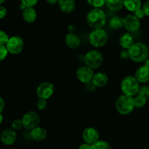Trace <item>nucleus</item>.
<instances>
[{
    "instance_id": "nucleus-15",
    "label": "nucleus",
    "mask_w": 149,
    "mask_h": 149,
    "mask_svg": "<svg viewBox=\"0 0 149 149\" xmlns=\"http://www.w3.org/2000/svg\"><path fill=\"white\" fill-rule=\"evenodd\" d=\"M65 43L70 49H77L80 46L81 40L74 33H68L65 37Z\"/></svg>"
},
{
    "instance_id": "nucleus-27",
    "label": "nucleus",
    "mask_w": 149,
    "mask_h": 149,
    "mask_svg": "<svg viewBox=\"0 0 149 149\" xmlns=\"http://www.w3.org/2000/svg\"><path fill=\"white\" fill-rule=\"evenodd\" d=\"M11 126L12 129H13L14 130H21L23 127V122H22V119H14L12 122Z\"/></svg>"
},
{
    "instance_id": "nucleus-19",
    "label": "nucleus",
    "mask_w": 149,
    "mask_h": 149,
    "mask_svg": "<svg viewBox=\"0 0 149 149\" xmlns=\"http://www.w3.org/2000/svg\"><path fill=\"white\" fill-rule=\"evenodd\" d=\"M119 42L120 46L125 49H129L132 47L134 42V38L130 32L124 33L122 36L119 37Z\"/></svg>"
},
{
    "instance_id": "nucleus-10",
    "label": "nucleus",
    "mask_w": 149,
    "mask_h": 149,
    "mask_svg": "<svg viewBox=\"0 0 149 149\" xmlns=\"http://www.w3.org/2000/svg\"><path fill=\"white\" fill-rule=\"evenodd\" d=\"M54 86L52 83L45 81L38 86L36 89V95L39 98L47 100L53 95Z\"/></svg>"
},
{
    "instance_id": "nucleus-43",
    "label": "nucleus",
    "mask_w": 149,
    "mask_h": 149,
    "mask_svg": "<svg viewBox=\"0 0 149 149\" xmlns=\"http://www.w3.org/2000/svg\"><path fill=\"white\" fill-rule=\"evenodd\" d=\"M0 136H1V135H0Z\"/></svg>"
},
{
    "instance_id": "nucleus-12",
    "label": "nucleus",
    "mask_w": 149,
    "mask_h": 149,
    "mask_svg": "<svg viewBox=\"0 0 149 149\" xmlns=\"http://www.w3.org/2000/svg\"><path fill=\"white\" fill-rule=\"evenodd\" d=\"M135 78L139 83L145 84L149 81V60L145 61V64L141 65L135 71Z\"/></svg>"
},
{
    "instance_id": "nucleus-28",
    "label": "nucleus",
    "mask_w": 149,
    "mask_h": 149,
    "mask_svg": "<svg viewBox=\"0 0 149 149\" xmlns=\"http://www.w3.org/2000/svg\"><path fill=\"white\" fill-rule=\"evenodd\" d=\"M138 95L143 96L146 97L147 100L149 99V87L148 86H143L142 87H140L139 92L138 93Z\"/></svg>"
},
{
    "instance_id": "nucleus-29",
    "label": "nucleus",
    "mask_w": 149,
    "mask_h": 149,
    "mask_svg": "<svg viewBox=\"0 0 149 149\" xmlns=\"http://www.w3.org/2000/svg\"><path fill=\"white\" fill-rule=\"evenodd\" d=\"M9 52L6 45H0V61H2L7 57Z\"/></svg>"
},
{
    "instance_id": "nucleus-24",
    "label": "nucleus",
    "mask_w": 149,
    "mask_h": 149,
    "mask_svg": "<svg viewBox=\"0 0 149 149\" xmlns=\"http://www.w3.org/2000/svg\"><path fill=\"white\" fill-rule=\"evenodd\" d=\"M92 149H112L110 143L105 141H100L98 140L92 144Z\"/></svg>"
},
{
    "instance_id": "nucleus-41",
    "label": "nucleus",
    "mask_w": 149,
    "mask_h": 149,
    "mask_svg": "<svg viewBox=\"0 0 149 149\" xmlns=\"http://www.w3.org/2000/svg\"><path fill=\"white\" fill-rule=\"evenodd\" d=\"M3 119H4V117H3L1 113H0V125H1V124L3 122Z\"/></svg>"
},
{
    "instance_id": "nucleus-26",
    "label": "nucleus",
    "mask_w": 149,
    "mask_h": 149,
    "mask_svg": "<svg viewBox=\"0 0 149 149\" xmlns=\"http://www.w3.org/2000/svg\"><path fill=\"white\" fill-rule=\"evenodd\" d=\"M87 2L93 8H100L106 4V0H87Z\"/></svg>"
},
{
    "instance_id": "nucleus-20",
    "label": "nucleus",
    "mask_w": 149,
    "mask_h": 149,
    "mask_svg": "<svg viewBox=\"0 0 149 149\" xmlns=\"http://www.w3.org/2000/svg\"><path fill=\"white\" fill-rule=\"evenodd\" d=\"M22 16L25 22L28 23H32L36 20L37 13L33 7H26L24 10H23Z\"/></svg>"
},
{
    "instance_id": "nucleus-32",
    "label": "nucleus",
    "mask_w": 149,
    "mask_h": 149,
    "mask_svg": "<svg viewBox=\"0 0 149 149\" xmlns=\"http://www.w3.org/2000/svg\"><path fill=\"white\" fill-rule=\"evenodd\" d=\"M39 0H20L21 4H24L26 7H33L37 4Z\"/></svg>"
},
{
    "instance_id": "nucleus-42",
    "label": "nucleus",
    "mask_w": 149,
    "mask_h": 149,
    "mask_svg": "<svg viewBox=\"0 0 149 149\" xmlns=\"http://www.w3.org/2000/svg\"><path fill=\"white\" fill-rule=\"evenodd\" d=\"M6 0H0V4H2Z\"/></svg>"
},
{
    "instance_id": "nucleus-16",
    "label": "nucleus",
    "mask_w": 149,
    "mask_h": 149,
    "mask_svg": "<svg viewBox=\"0 0 149 149\" xmlns=\"http://www.w3.org/2000/svg\"><path fill=\"white\" fill-rule=\"evenodd\" d=\"M108 81H109V77L107 74L103 72L95 74L92 79V83L96 87H103L107 84Z\"/></svg>"
},
{
    "instance_id": "nucleus-40",
    "label": "nucleus",
    "mask_w": 149,
    "mask_h": 149,
    "mask_svg": "<svg viewBox=\"0 0 149 149\" xmlns=\"http://www.w3.org/2000/svg\"><path fill=\"white\" fill-rule=\"evenodd\" d=\"M59 0H46L47 2L49 4H55L56 3L58 2Z\"/></svg>"
},
{
    "instance_id": "nucleus-35",
    "label": "nucleus",
    "mask_w": 149,
    "mask_h": 149,
    "mask_svg": "<svg viewBox=\"0 0 149 149\" xmlns=\"http://www.w3.org/2000/svg\"><path fill=\"white\" fill-rule=\"evenodd\" d=\"M134 15H135V16H136L138 18H139L140 20L142 18H143L144 16H145V13H144L142 7H141V9H139L138 10H137V11H135V13H134Z\"/></svg>"
},
{
    "instance_id": "nucleus-8",
    "label": "nucleus",
    "mask_w": 149,
    "mask_h": 149,
    "mask_svg": "<svg viewBox=\"0 0 149 149\" xmlns=\"http://www.w3.org/2000/svg\"><path fill=\"white\" fill-rule=\"evenodd\" d=\"M24 42L23 39L18 36H13L10 37L6 47L10 53L13 55H17L20 53L23 49Z\"/></svg>"
},
{
    "instance_id": "nucleus-1",
    "label": "nucleus",
    "mask_w": 149,
    "mask_h": 149,
    "mask_svg": "<svg viewBox=\"0 0 149 149\" xmlns=\"http://www.w3.org/2000/svg\"><path fill=\"white\" fill-rule=\"evenodd\" d=\"M129 57L135 63L145 62L148 58L149 48L143 42H135L128 49Z\"/></svg>"
},
{
    "instance_id": "nucleus-39",
    "label": "nucleus",
    "mask_w": 149,
    "mask_h": 149,
    "mask_svg": "<svg viewBox=\"0 0 149 149\" xmlns=\"http://www.w3.org/2000/svg\"><path fill=\"white\" fill-rule=\"evenodd\" d=\"M68 31H69V33H74V31H75L76 30L75 26H74V25H70V26H68Z\"/></svg>"
},
{
    "instance_id": "nucleus-18",
    "label": "nucleus",
    "mask_w": 149,
    "mask_h": 149,
    "mask_svg": "<svg viewBox=\"0 0 149 149\" xmlns=\"http://www.w3.org/2000/svg\"><path fill=\"white\" fill-rule=\"evenodd\" d=\"M59 8L63 13H71L75 10V0H59L58 2Z\"/></svg>"
},
{
    "instance_id": "nucleus-17",
    "label": "nucleus",
    "mask_w": 149,
    "mask_h": 149,
    "mask_svg": "<svg viewBox=\"0 0 149 149\" xmlns=\"http://www.w3.org/2000/svg\"><path fill=\"white\" fill-rule=\"evenodd\" d=\"M31 137L33 140L36 141H44L47 136V132L46 129L42 127H36L31 130L30 133Z\"/></svg>"
},
{
    "instance_id": "nucleus-22",
    "label": "nucleus",
    "mask_w": 149,
    "mask_h": 149,
    "mask_svg": "<svg viewBox=\"0 0 149 149\" xmlns=\"http://www.w3.org/2000/svg\"><path fill=\"white\" fill-rule=\"evenodd\" d=\"M106 4L109 10L119 11L124 7V0H106Z\"/></svg>"
},
{
    "instance_id": "nucleus-36",
    "label": "nucleus",
    "mask_w": 149,
    "mask_h": 149,
    "mask_svg": "<svg viewBox=\"0 0 149 149\" xmlns=\"http://www.w3.org/2000/svg\"><path fill=\"white\" fill-rule=\"evenodd\" d=\"M79 149H92V145L87 143H84L79 146Z\"/></svg>"
},
{
    "instance_id": "nucleus-3",
    "label": "nucleus",
    "mask_w": 149,
    "mask_h": 149,
    "mask_svg": "<svg viewBox=\"0 0 149 149\" xmlns=\"http://www.w3.org/2000/svg\"><path fill=\"white\" fill-rule=\"evenodd\" d=\"M134 97L123 94L120 95L116 102V111L121 115H128L135 109Z\"/></svg>"
},
{
    "instance_id": "nucleus-13",
    "label": "nucleus",
    "mask_w": 149,
    "mask_h": 149,
    "mask_svg": "<svg viewBox=\"0 0 149 149\" xmlns=\"http://www.w3.org/2000/svg\"><path fill=\"white\" fill-rule=\"evenodd\" d=\"M82 138L84 142L92 145L98 141L100 138V134L95 128L87 127L83 131Z\"/></svg>"
},
{
    "instance_id": "nucleus-34",
    "label": "nucleus",
    "mask_w": 149,
    "mask_h": 149,
    "mask_svg": "<svg viewBox=\"0 0 149 149\" xmlns=\"http://www.w3.org/2000/svg\"><path fill=\"white\" fill-rule=\"evenodd\" d=\"M7 10L4 6L0 4V19H3L7 16Z\"/></svg>"
},
{
    "instance_id": "nucleus-23",
    "label": "nucleus",
    "mask_w": 149,
    "mask_h": 149,
    "mask_svg": "<svg viewBox=\"0 0 149 149\" xmlns=\"http://www.w3.org/2000/svg\"><path fill=\"white\" fill-rule=\"evenodd\" d=\"M109 26L113 30H119L124 27V18L119 16H113L109 21Z\"/></svg>"
},
{
    "instance_id": "nucleus-5",
    "label": "nucleus",
    "mask_w": 149,
    "mask_h": 149,
    "mask_svg": "<svg viewBox=\"0 0 149 149\" xmlns=\"http://www.w3.org/2000/svg\"><path fill=\"white\" fill-rule=\"evenodd\" d=\"M109 36L103 29H93L89 34V42L90 45L95 48L103 47L106 45Z\"/></svg>"
},
{
    "instance_id": "nucleus-11",
    "label": "nucleus",
    "mask_w": 149,
    "mask_h": 149,
    "mask_svg": "<svg viewBox=\"0 0 149 149\" xmlns=\"http://www.w3.org/2000/svg\"><path fill=\"white\" fill-rule=\"evenodd\" d=\"M77 77L79 81L84 84H88L91 82L93 77L94 76L93 69L90 68L87 65L81 66L77 69Z\"/></svg>"
},
{
    "instance_id": "nucleus-33",
    "label": "nucleus",
    "mask_w": 149,
    "mask_h": 149,
    "mask_svg": "<svg viewBox=\"0 0 149 149\" xmlns=\"http://www.w3.org/2000/svg\"><path fill=\"white\" fill-rule=\"evenodd\" d=\"M142 9L145 13V15L149 17V0H146L142 4Z\"/></svg>"
},
{
    "instance_id": "nucleus-9",
    "label": "nucleus",
    "mask_w": 149,
    "mask_h": 149,
    "mask_svg": "<svg viewBox=\"0 0 149 149\" xmlns=\"http://www.w3.org/2000/svg\"><path fill=\"white\" fill-rule=\"evenodd\" d=\"M124 27L130 33L138 31L141 28V21L134 14H129L124 17Z\"/></svg>"
},
{
    "instance_id": "nucleus-37",
    "label": "nucleus",
    "mask_w": 149,
    "mask_h": 149,
    "mask_svg": "<svg viewBox=\"0 0 149 149\" xmlns=\"http://www.w3.org/2000/svg\"><path fill=\"white\" fill-rule=\"evenodd\" d=\"M4 106H5V103H4V99L2 98V97L0 96V113L3 111L4 109Z\"/></svg>"
},
{
    "instance_id": "nucleus-6",
    "label": "nucleus",
    "mask_w": 149,
    "mask_h": 149,
    "mask_svg": "<svg viewBox=\"0 0 149 149\" xmlns=\"http://www.w3.org/2000/svg\"><path fill=\"white\" fill-rule=\"evenodd\" d=\"M84 63L92 69H97L101 66L103 62V56L100 51L91 49L88 51L84 58Z\"/></svg>"
},
{
    "instance_id": "nucleus-21",
    "label": "nucleus",
    "mask_w": 149,
    "mask_h": 149,
    "mask_svg": "<svg viewBox=\"0 0 149 149\" xmlns=\"http://www.w3.org/2000/svg\"><path fill=\"white\" fill-rule=\"evenodd\" d=\"M124 7L131 13H135L142 7L141 0H124Z\"/></svg>"
},
{
    "instance_id": "nucleus-14",
    "label": "nucleus",
    "mask_w": 149,
    "mask_h": 149,
    "mask_svg": "<svg viewBox=\"0 0 149 149\" xmlns=\"http://www.w3.org/2000/svg\"><path fill=\"white\" fill-rule=\"evenodd\" d=\"M0 139L4 145L11 146L16 141L17 134L13 129H6L1 132Z\"/></svg>"
},
{
    "instance_id": "nucleus-31",
    "label": "nucleus",
    "mask_w": 149,
    "mask_h": 149,
    "mask_svg": "<svg viewBox=\"0 0 149 149\" xmlns=\"http://www.w3.org/2000/svg\"><path fill=\"white\" fill-rule=\"evenodd\" d=\"M47 102L45 99L39 98V100L36 102V107L39 111L45 110V108L47 107Z\"/></svg>"
},
{
    "instance_id": "nucleus-25",
    "label": "nucleus",
    "mask_w": 149,
    "mask_h": 149,
    "mask_svg": "<svg viewBox=\"0 0 149 149\" xmlns=\"http://www.w3.org/2000/svg\"><path fill=\"white\" fill-rule=\"evenodd\" d=\"M147 100L146 97H143V96L138 95L136 96L135 97H134V103H135V106L136 108H143L146 106V104Z\"/></svg>"
},
{
    "instance_id": "nucleus-38",
    "label": "nucleus",
    "mask_w": 149,
    "mask_h": 149,
    "mask_svg": "<svg viewBox=\"0 0 149 149\" xmlns=\"http://www.w3.org/2000/svg\"><path fill=\"white\" fill-rule=\"evenodd\" d=\"M120 55H121V57H122V58H130V57H129V52H128V51H127V50L122 51V52L120 53Z\"/></svg>"
},
{
    "instance_id": "nucleus-2",
    "label": "nucleus",
    "mask_w": 149,
    "mask_h": 149,
    "mask_svg": "<svg viewBox=\"0 0 149 149\" xmlns=\"http://www.w3.org/2000/svg\"><path fill=\"white\" fill-rule=\"evenodd\" d=\"M87 23L93 29H102L106 23V15L100 8H93L87 15Z\"/></svg>"
},
{
    "instance_id": "nucleus-30",
    "label": "nucleus",
    "mask_w": 149,
    "mask_h": 149,
    "mask_svg": "<svg viewBox=\"0 0 149 149\" xmlns=\"http://www.w3.org/2000/svg\"><path fill=\"white\" fill-rule=\"evenodd\" d=\"M9 39H10V37H9L8 34L4 31L0 30V45H6Z\"/></svg>"
},
{
    "instance_id": "nucleus-4",
    "label": "nucleus",
    "mask_w": 149,
    "mask_h": 149,
    "mask_svg": "<svg viewBox=\"0 0 149 149\" xmlns=\"http://www.w3.org/2000/svg\"><path fill=\"white\" fill-rule=\"evenodd\" d=\"M121 90L123 94L133 97L138 95L139 92L140 83L135 77L127 76L121 82Z\"/></svg>"
},
{
    "instance_id": "nucleus-7",
    "label": "nucleus",
    "mask_w": 149,
    "mask_h": 149,
    "mask_svg": "<svg viewBox=\"0 0 149 149\" xmlns=\"http://www.w3.org/2000/svg\"><path fill=\"white\" fill-rule=\"evenodd\" d=\"M22 122L23 124V127L31 130L33 128L39 126L40 123V117L36 111H30L23 115Z\"/></svg>"
}]
</instances>
